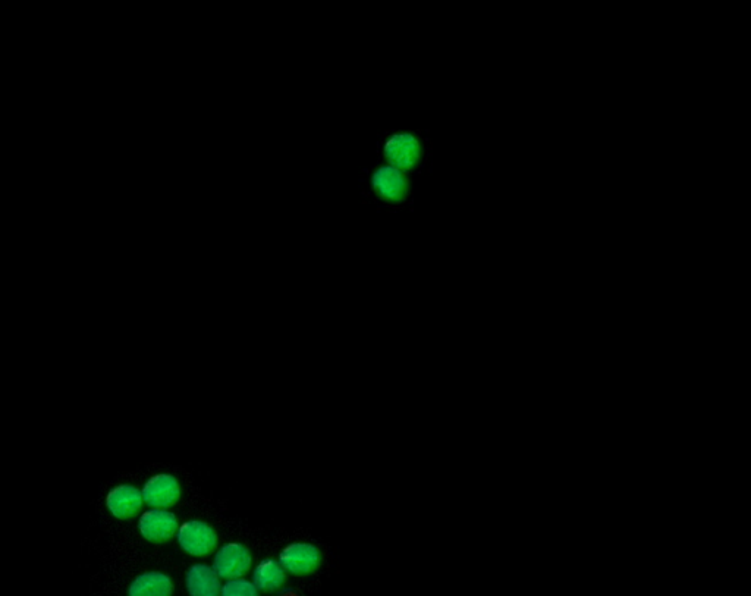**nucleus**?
<instances>
[{
	"mask_svg": "<svg viewBox=\"0 0 751 596\" xmlns=\"http://www.w3.org/2000/svg\"><path fill=\"white\" fill-rule=\"evenodd\" d=\"M383 161L404 174H411L424 161V144L420 137L410 131H395L383 137L379 144Z\"/></svg>",
	"mask_w": 751,
	"mask_h": 596,
	"instance_id": "1",
	"label": "nucleus"
},
{
	"mask_svg": "<svg viewBox=\"0 0 751 596\" xmlns=\"http://www.w3.org/2000/svg\"><path fill=\"white\" fill-rule=\"evenodd\" d=\"M141 494L143 500L152 507L166 508L177 503L181 488L174 476L157 475L144 485Z\"/></svg>",
	"mask_w": 751,
	"mask_h": 596,
	"instance_id": "7",
	"label": "nucleus"
},
{
	"mask_svg": "<svg viewBox=\"0 0 751 596\" xmlns=\"http://www.w3.org/2000/svg\"><path fill=\"white\" fill-rule=\"evenodd\" d=\"M221 596H259V589L250 580L240 577L228 580L222 586Z\"/></svg>",
	"mask_w": 751,
	"mask_h": 596,
	"instance_id": "12",
	"label": "nucleus"
},
{
	"mask_svg": "<svg viewBox=\"0 0 751 596\" xmlns=\"http://www.w3.org/2000/svg\"><path fill=\"white\" fill-rule=\"evenodd\" d=\"M143 494L133 485H121L113 488L106 498L109 510L118 519L134 516L143 505Z\"/></svg>",
	"mask_w": 751,
	"mask_h": 596,
	"instance_id": "9",
	"label": "nucleus"
},
{
	"mask_svg": "<svg viewBox=\"0 0 751 596\" xmlns=\"http://www.w3.org/2000/svg\"><path fill=\"white\" fill-rule=\"evenodd\" d=\"M320 552L314 545L298 544L288 545L281 552V566L285 572L295 574V576H306L313 573L319 567Z\"/></svg>",
	"mask_w": 751,
	"mask_h": 596,
	"instance_id": "6",
	"label": "nucleus"
},
{
	"mask_svg": "<svg viewBox=\"0 0 751 596\" xmlns=\"http://www.w3.org/2000/svg\"><path fill=\"white\" fill-rule=\"evenodd\" d=\"M370 194L383 207H399L407 202L411 193V180L388 163L373 169L370 175Z\"/></svg>",
	"mask_w": 751,
	"mask_h": 596,
	"instance_id": "2",
	"label": "nucleus"
},
{
	"mask_svg": "<svg viewBox=\"0 0 751 596\" xmlns=\"http://www.w3.org/2000/svg\"><path fill=\"white\" fill-rule=\"evenodd\" d=\"M287 580V573L281 563L273 560L262 561L254 570V585L260 591L273 592L281 588Z\"/></svg>",
	"mask_w": 751,
	"mask_h": 596,
	"instance_id": "11",
	"label": "nucleus"
},
{
	"mask_svg": "<svg viewBox=\"0 0 751 596\" xmlns=\"http://www.w3.org/2000/svg\"><path fill=\"white\" fill-rule=\"evenodd\" d=\"M178 542L187 554L206 557L218 545V533L206 522L191 520L178 529Z\"/></svg>",
	"mask_w": 751,
	"mask_h": 596,
	"instance_id": "3",
	"label": "nucleus"
},
{
	"mask_svg": "<svg viewBox=\"0 0 751 596\" xmlns=\"http://www.w3.org/2000/svg\"><path fill=\"white\" fill-rule=\"evenodd\" d=\"M138 528L147 541H168L177 533L178 519L171 511L155 508V510L146 511L140 517Z\"/></svg>",
	"mask_w": 751,
	"mask_h": 596,
	"instance_id": "5",
	"label": "nucleus"
},
{
	"mask_svg": "<svg viewBox=\"0 0 751 596\" xmlns=\"http://www.w3.org/2000/svg\"><path fill=\"white\" fill-rule=\"evenodd\" d=\"M174 583L168 574L162 572H147L135 577L128 596H171Z\"/></svg>",
	"mask_w": 751,
	"mask_h": 596,
	"instance_id": "10",
	"label": "nucleus"
},
{
	"mask_svg": "<svg viewBox=\"0 0 751 596\" xmlns=\"http://www.w3.org/2000/svg\"><path fill=\"white\" fill-rule=\"evenodd\" d=\"M185 582L190 596H221V577L207 564L191 566Z\"/></svg>",
	"mask_w": 751,
	"mask_h": 596,
	"instance_id": "8",
	"label": "nucleus"
},
{
	"mask_svg": "<svg viewBox=\"0 0 751 596\" xmlns=\"http://www.w3.org/2000/svg\"><path fill=\"white\" fill-rule=\"evenodd\" d=\"M250 551L241 544H226L218 550L213 560V569L226 580L240 579L251 569Z\"/></svg>",
	"mask_w": 751,
	"mask_h": 596,
	"instance_id": "4",
	"label": "nucleus"
}]
</instances>
